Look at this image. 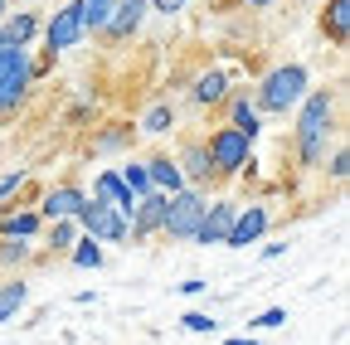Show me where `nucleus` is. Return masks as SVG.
I'll return each instance as SVG.
<instances>
[{
  "label": "nucleus",
  "instance_id": "18",
  "mask_svg": "<svg viewBox=\"0 0 350 345\" xmlns=\"http://www.w3.org/2000/svg\"><path fill=\"white\" fill-rule=\"evenodd\" d=\"M25 296H29V287L15 277V282H5V287H0V326H5L20 307H25Z\"/></svg>",
  "mask_w": 350,
  "mask_h": 345
},
{
  "label": "nucleus",
  "instance_id": "15",
  "mask_svg": "<svg viewBox=\"0 0 350 345\" xmlns=\"http://www.w3.org/2000/svg\"><path fill=\"white\" fill-rule=\"evenodd\" d=\"M321 25H326V34L336 39V44H345V39H350V0H331Z\"/></svg>",
  "mask_w": 350,
  "mask_h": 345
},
{
  "label": "nucleus",
  "instance_id": "11",
  "mask_svg": "<svg viewBox=\"0 0 350 345\" xmlns=\"http://www.w3.org/2000/svg\"><path fill=\"white\" fill-rule=\"evenodd\" d=\"M93 199L112 204L126 224H131V214H137V195H131V190L122 185V176H117V170H103V176H98V195H93Z\"/></svg>",
  "mask_w": 350,
  "mask_h": 345
},
{
  "label": "nucleus",
  "instance_id": "20",
  "mask_svg": "<svg viewBox=\"0 0 350 345\" xmlns=\"http://www.w3.org/2000/svg\"><path fill=\"white\" fill-rule=\"evenodd\" d=\"M0 234H5V238H34L39 234V214H5Z\"/></svg>",
  "mask_w": 350,
  "mask_h": 345
},
{
  "label": "nucleus",
  "instance_id": "25",
  "mask_svg": "<svg viewBox=\"0 0 350 345\" xmlns=\"http://www.w3.org/2000/svg\"><path fill=\"white\" fill-rule=\"evenodd\" d=\"M180 326H185V331H195V335H204V331H214L219 321H214V316H204V312H185V316H180Z\"/></svg>",
  "mask_w": 350,
  "mask_h": 345
},
{
  "label": "nucleus",
  "instance_id": "12",
  "mask_svg": "<svg viewBox=\"0 0 350 345\" xmlns=\"http://www.w3.org/2000/svg\"><path fill=\"white\" fill-rule=\"evenodd\" d=\"M142 15H146V0H112V15H107L103 34H107V39H126V34H137Z\"/></svg>",
  "mask_w": 350,
  "mask_h": 345
},
{
  "label": "nucleus",
  "instance_id": "34",
  "mask_svg": "<svg viewBox=\"0 0 350 345\" xmlns=\"http://www.w3.org/2000/svg\"><path fill=\"white\" fill-rule=\"evenodd\" d=\"M243 5H273V0H243Z\"/></svg>",
  "mask_w": 350,
  "mask_h": 345
},
{
  "label": "nucleus",
  "instance_id": "35",
  "mask_svg": "<svg viewBox=\"0 0 350 345\" xmlns=\"http://www.w3.org/2000/svg\"><path fill=\"white\" fill-rule=\"evenodd\" d=\"M0 10H5V0H0Z\"/></svg>",
  "mask_w": 350,
  "mask_h": 345
},
{
  "label": "nucleus",
  "instance_id": "31",
  "mask_svg": "<svg viewBox=\"0 0 350 345\" xmlns=\"http://www.w3.org/2000/svg\"><path fill=\"white\" fill-rule=\"evenodd\" d=\"M345 170H350V156H345V146H340V151L331 156V176H336V180H345Z\"/></svg>",
  "mask_w": 350,
  "mask_h": 345
},
{
  "label": "nucleus",
  "instance_id": "10",
  "mask_svg": "<svg viewBox=\"0 0 350 345\" xmlns=\"http://www.w3.org/2000/svg\"><path fill=\"white\" fill-rule=\"evenodd\" d=\"M262 234H268V209H262V204H248V209L234 214V229H229L224 248H248V243H258Z\"/></svg>",
  "mask_w": 350,
  "mask_h": 345
},
{
  "label": "nucleus",
  "instance_id": "13",
  "mask_svg": "<svg viewBox=\"0 0 350 345\" xmlns=\"http://www.w3.org/2000/svg\"><path fill=\"white\" fill-rule=\"evenodd\" d=\"M83 190L78 185H59V190H49L44 195V209H39V219H49V224H59V219H73V214L83 209Z\"/></svg>",
  "mask_w": 350,
  "mask_h": 345
},
{
  "label": "nucleus",
  "instance_id": "9",
  "mask_svg": "<svg viewBox=\"0 0 350 345\" xmlns=\"http://www.w3.org/2000/svg\"><path fill=\"white\" fill-rule=\"evenodd\" d=\"M234 214H239V204H234V199L204 204V219H200V229H195V243H224V238H229V229H234Z\"/></svg>",
  "mask_w": 350,
  "mask_h": 345
},
{
  "label": "nucleus",
  "instance_id": "7",
  "mask_svg": "<svg viewBox=\"0 0 350 345\" xmlns=\"http://www.w3.org/2000/svg\"><path fill=\"white\" fill-rule=\"evenodd\" d=\"M83 34H88V29H83V5L73 0V5L54 10V20L44 25V44H49V54H68Z\"/></svg>",
  "mask_w": 350,
  "mask_h": 345
},
{
  "label": "nucleus",
  "instance_id": "2",
  "mask_svg": "<svg viewBox=\"0 0 350 345\" xmlns=\"http://www.w3.org/2000/svg\"><path fill=\"white\" fill-rule=\"evenodd\" d=\"M306 98V68L301 64H282L273 68L268 78H262V88H258V107L262 112H287Z\"/></svg>",
  "mask_w": 350,
  "mask_h": 345
},
{
  "label": "nucleus",
  "instance_id": "28",
  "mask_svg": "<svg viewBox=\"0 0 350 345\" xmlns=\"http://www.w3.org/2000/svg\"><path fill=\"white\" fill-rule=\"evenodd\" d=\"M73 234H78V224L59 219V224H54V248H68V243H73Z\"/></svg>",
  "mask_w": 350,
  "mask_h": 345
},
{
  "label": "nucleus",
  "instance_id": "8",
  "mask_svg": "<svg viewBox=\"0 0 350 345\" xmlns=\"http://www.w3.org/2000/svg\"><path fill=\"white\" fill-rule=\"evenodd\" d=\"M165 199H170V195H161V190H151V195H142V199H137V214H131V224H126V234L137 238V243H146L151 234H161Z\"/></svg>",
  "mask_w": 350,
  "mask_h": 345
},
{
  "label": "nucleus",
  "instance_id": "17",
  "mask_svg": "<svg viewBox=\"0 0 350 345\" xmlns=\"http://www.w3.org/2000/svg\"><path fill=\"white\" fill-rule=\"evenodd\" d=\"M175 165H185L195 180H209V176H214V170H209V151H204V141H190V146L180 151V161H175ZM185 170H180V176H185Z\"/></svg>",
  "mask_w": 350,
  "mask_h": 345
},
{
  "label": "nucleus",
  "instance_id": "5",
  "mask_svg": "<svg viewBox=\"0 0 350 345\" xmlns=\"http://www.w3.org/2000/svg\"><path fill=\"white\" fill-rule=\"evenodd\" d=\"M34 78V64H29V49H0V112H10L25 88Z\"/></svg>",
  "mask_w": 350,
  "mask_h": 345
},
{
  "label": "nucleus",
  "instance_id": "33",
  "mask_svg": "<svg viewBox=\"0 0 350 345\" xmlns=\"http://www.w3.org/2000/svg\"><path fill=\"white\" fill-rule=\"evenodd\" d=\"M224 345H258L253 335H234V340H224Z\"/></svg>",
  "mask_w": 350,
  "mask_h": 345
},
{
  "label": "nucleus",
  "instance_id": "29",
  "mask_svg": "<svg viewBox=\"0 0 350 345\" xmlns=\"http://www.w3.org/2000/svg\"><path fill=\"white\" fill-rule=\"evenodd\" d=\"M282 321H287V312H282V307H268V312H262V316H258L253 326H262V331H273V326H282Z\"/></svg>",
  "mask_w": 350,
  "mask_h": 345
},
{
  "label": "nucleus",
  "instance_id": "1",
  "mask_svg": "<svg viewBox=\"0 0 350 345\" xmlns=\"http://www.w3.org/2000/svg\"><path fill=\"white\" fill-rule=\"evenodd\" d=\"M331 122H336V93H306V98H301V117H297V151H301V165H321Z\"/></svg>",
  "mask_w": 350,
  "mask_h": 345
},
{
  "label": "nucleus",
  "instance_id": "4",
  "mask_svg": "<svg viewBox=\"0 0 350 345\" xmlns=\"http://www.w3.org/2000/svg\"><path fill=\"white\" fill-rule=\"evenodd\" d=\"M204 151H209V170H214V176H239V170L248 165L253 141L243 132H234V126H219V132L204 141Z\"/></svg>",
  "mask_w": 350,
  "mask_h": 345
},
{
  "label": "nucleus",
  "instance_id": "21",
  "mask_svg": "<svg viewBox=\"0 0 350 345\" xmlns=\"http://www.w3.org/2000/svg\"><path fill=\"white\" fill-rule=\"evenodd\" d=\"M170 126H175V107H170V102H156V107L146 112V122H142V132L161 137V132H170Z\"/></svg>",
  "mask_w": 350,
  "mask_h": 345
},
{
  "label": "nucleus",
  "instance_id": "16",
  "mask_svg": "<svg viewBox=\"0 0 350 345\" xmlns=\"http://www.w3.org/2000/svg\"><path fill=\"white\" fill-rule=\"evenodd\" d=\"M34 29H39L34 15H15L5 29H0V49H25L29 39H34Z\"/></svg>",
  "mask_w": 350,
  "mask_h": 345
},
{
  "label": "nucleus",
  "instance_id": "3",
  "mask_svg": "<svg viewBox=\"0 0 350 345\" xmlns=\"http://www.w3.org/2000/svg\"><path fill=\"white\" fill-rule=\"evenodd\" d=\"M204 195L200 190H180V195H170L165 199V219H161V234L165 238H175V243H185V238H195V229H200V219H204Z\"/></svg>",
  "mask_w": 350,
  "mask_h": 345
},
{
  "label": "nucleus",
  "instance_id": "19",
  "mask_svg": "<svg viewBox=\"0 0 350 345\" xmlns=\"http://www.w3.org/2000/svg\"><path fill=\"white\" fill-rule=\"evenodd\" d=\"M229 112H234V132H243L248 141H258V107H253L248 98H234Z\"/></svg>",
  "mask_w": 350,
  "mask_h": 345
},
{
  "label": "nucleus",
  "instance_id": "27",
  "mask_svg": "<svg viewBox=\"0 0 350 345\" xmlns=\"http://www.w3.org/2000/svg\"><path fill=\"white\" fill-rule=\"evenodd\" d=\"M20 185H25V170H10V176H0V199H10Z\"/></svg>",
  "mask_w": 350,
  "mask_h": 345
},
{
  "label": "nucleus",
  "instance_id": "22",
  "mask_svg": "<svg viewBox=\"0 0 350 345\" xmlns=\"http://www.w3.org/2000/svg\"><path fill=\"white\" fill-rule=\"evenodd\" d=\"M195 102H224V73H204L195 83Z\"/></svg>",
  "mask_w": 350,
  "mask_h": 345
},
{
  "label": "nucleus",
  "instance_id": "14",
  "mask_svg": "<svg viewBox=\"0 0 350 345\" xmlns=\"http://www.w3.org/2000/svg\"><path fill=\"white\" fill-rule=\"evenodd\" d=\"M146 180H151V190H161V195H180V190H185V176H180V165H175L170 156H151V161H146Z\"/></svg>",
  "mask_w": 350,
  "mask_h": 345
},
{
  "label": "nucleus",
  "instance_id": "26",
  "mask_svg": "<svg viewBox=\"0 0 350 345\" xmlns=\"http://www.w3.org/2000/svg\"><path fill=\"white\" fill-rule=\"evenodd\" d=\"M29 258V243H0V263H25Z\"/></svg>",
  "mask_w": 350,
  "mask_h": 345
},
{
  "label": "nucleus",
  "instance_id": "6",
  "mask_svg": "<svg viewBox=\"0 0 350 345\" xmlns=\"http://www.w3.org/2000/svg\"><path fill=\"white\" fill-rule=\"evenodd\" d=\"M73 219H78V229H88V238H103V243H122L126 238V219L112 204H103V199H83V209L73 214Z\"/></svg>",
  "mask_w": 350,
  "mask_h": 345
},
{
  "label": "nucleus",
  "instance_id": "32",
  "mask_svg": "<svg viewBox=\"0 0 350 345\" xmlns=\"http://www.w3.org/2000/svg\"><path fill=\"white\" fill-rule=\"evenodd\" d=\"M126 137H131V132H103V137H98V146H103V151H107V146H122V141H126Z\"/></svg>",
  "mask_w": 350,
  "mask_h": 345
},
{
  "label": "nucleus",
  "instance_id": "24",
  "mask_svg": "<svg viewBox=\"0 0 350 345\" xmlns=\"http://www.w3.org/2000/svg\"><path fill=\"white\" fill-rule=\"evenodd\" d=\"M73 263H78V268H103V248H98L93 238H83V243L73 248Z\"/></svg>",
  "mask_w": 350,
  "mask_h": 345
},
{
  "label": "nucleus",
  "instance_id": "23",
  "mask_svg": "<svg viewBox=\"0 0 350 345\" xmlns=\"http://www.w3.org/2000/svg\"><path fill=\"white\" fill-rule=\"evenodd\" d=\"M122 185H126L131 195H137V199H142V195H151V180H146V165H126V170H122Z\"/></svg>",
  "mask_w": 350,
  "mask_h": 345
},
{
  "label": "nucleus",
  "instance_id": "30",
  "mask_svg": "<svg viewBox=\"0 0 350 345\" xmlns=\"http://www.w3.org/2000/svg\"><path fill=\"white\" fill-rule=\"evenodd\" d=\"M146 5H151V10H161V15H180L190 0H146Z\"/></svg>",
  "mask_w": 350,
  "mask_h": 345
}]
</instances>
